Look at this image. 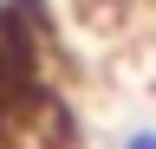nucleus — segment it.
<instances>
[{"instance_id":"obj_2","label":"nucleus","mask_w":156,"mask_h":149,"mask_svg":"<svg viewBox=\"0 0 156 149\" xmlns=\"http://www.w3.org/2000/svg\"><path fill=\"white\" fill-rule=\"evenodd\" d=\"M20 7H26V0H0V20H7V13H20Z\"/></svg>"},{"instance_id":"obj_1","label":"nucleus","mask_w":156,"mask_h":149,"mask_svg":"<svg viewBox=\"0 0 156 149\" xmlns=\"http://www.w3.org/2000/svg\"><path fill=\"white\" fill-rule=\"evenodd\" d=\"M124 149H156V130H136V136H130Z\"/></svg>"}]
</instances>
